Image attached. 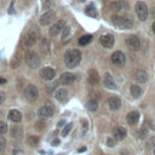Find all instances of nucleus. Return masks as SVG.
<instances>
[{"mask_svg": "<svg viewBox=\"0 0 155 155\" xmlns=\"http://www.w3.org/2000/svg\"><path fill=\"white\" fill-rule=\"evenodd\" d=\"M54 18H56V13L53 11H47L40 17V24L41 25H48V24L53 23Z\"/></svg>", "mask_w": 155, "mask_h": 155, "instance_id": "obj_11", "label": "nucleus"}, {"mask_svg": "<svg viewBox=\"0 0 155 155\" xmlns=\"http://www.w3.org/2000/svg\"><path fill=\"white\" fill-rule=\"evenodd\" d=\"M5 82H6V79H5V78H1V76H0V84H5Z\"/></svg>", "mask_w": 155, "mask_h": 155, "instance_id": "obj_43", "label": "nucleus"}, {"mask_svg": "<svg viewBox=\"0 0 155 155\" xmlns=\"http://www.w3.org/2000/svg\"><path fill=\"white\" fill-rule=\"evenodd\" d=\"M85 13H86L87 16H90V17H96V16H97V11H96L94 5H93V4L87 5L86 8H85Z\"/></svg>", "mask_w": 155, "mask_h": 155, "instance_id": "obj_27", "label": "nucleus"}, {"mask_svg": "<svg viewBox=\"0 0 155 155\" xmlns=\"http://www.w3.org/2000/svg\"><path fill=\"white\" fill-rule=\"evenodd\" d=\"M6 131H7V124L4 121H0V136L4 134Z\"/></svg>", "mask_w": 155, "mask_h": 155, "instance_id": "obj_34", "label": "nucleus"}, {"mask_svg": "<svg viewBox=\"0 0 155 155\" xmlns=\"http://www.w3.org/2000/svg\"><path fill=\"white\" fill-rule=\"evenodd\" d=\"M93 38H92V35L91 34H86V35H82L80 39H79V44L80 45H87L88 42H91V40H92Z\"/></svg>", "mask_w": 155, "mask_h": 155, "instance_id": "obj_30", "label": "nucleus"}, {"mask_svg": "<svg viewBox=\"0 0 155 155\" xmlns=\"http://www.w3.org/2000/svg\"><path fill=\"white\" fill-rule=\"evenodd\" d=\"M154 155H155V150H154Z\"/></svg>", "mask_w": 155, "mask_h": 155, "instance_id": "obj_47", "label": "nucleus"}, {"mask_svg": "<svg viewBox=\"0 0 155 155\" xmlns=\"http://www.w3.org/2000/svg\"><path fill=\"white\" fill-rule=\"evenodd\" d=\"M62 125H64V121H59V122H58V126H59V127H61Z\"/></svg>", "mask_w": 155, "mask_h": 155, "instance_id": "obj_46", "label": "nucleus"}, {"mask_svg": "<svg viewBox=\"0 0 155 155\" xmlns=\"http://www.w3.org/2000/svg\"><path fill=\"white\" fill-rule=\"evenodd\" d=\"M11 137L15 139H21L23 137V128L21 126H13L11 128Z\"/></svg>", "mask_w": 155, "mask_h": 155, "instance_id": "obj_24", "label": "nucleus"}, {"mask_svg": "<svg viewBox=\"0 0 155 155\" xmlns=\"http://www.w3.org/2000/svg\"><path fill=\"white\" fill-rule=\"evenodd\" d=\"M88 82H90L91 85H97V84L99 82V75H98L97 70L91 69V70L88 71Z\"/></svg>", "mask_w": 155, "mask_h": 155, "instance_id": "obj_21", "label": "nucleus"}, {"mask_svg": "<svg viewBox=\"0 0 155 155\" xmlns=\"http://www.w3.org/2000/svg\"><path fill=\"white\" fill-rule=\"evenodd\" d=\"M128 8V4L126 0H116V1H113L110 4V10L114 11V12H119V11H124V10H127Z\"/></svg>", "mask_w": 155, "mask_h": 155, "instance_id": "obj_9", "label": "nucleus"}, {"mask_svg": "<svg viewBox=\"0 0 155 155\" xmlns=\"http://www.w3.org/2000/svg\"><path fill=\"white\" fill-rule=\"evenodd\" d=\"M38 115H39V117L42 119V120L51 117V116L53 115V108H52V105H51V104H46V105L41 107V108L39 109V111H38Z\"/></svg>", "mask_w": 155, "mask_h": 155, "instance_id": "obj_8", "label": "nucleus"}, {"mask_svg": "<svg viewBox=\"0 0 155 155\" xmlns=\"http://www.w3.org/2000/svg\"><path fill=\"white\" fill-rule=\"evenodd\" d=\"M150 128L155 131V120H153V121H150Z\"/></svg>", "mask_w": 155, "mask_h": 155, "instance_id": "obj_41", "label": "nucleus"}, {"mask_svg": "<svg viewBox=\"0 0 155 155\" xmlns=\"http://www.w3.org/2000/svg\"><path fill=\"white\" fill-rule=\"evenodd\" d=\"M51 5H52V1H51V0H44V1H42V6H44L45 10H50Z\"/></svg>", "mask_w": 155, "mask_h": 155, "instance_id": "obj_36", "label": "nucleus"}, {"mask_svg": "<svg viewBox=\"0 0 155 155\" xmlns=\"http://www.w3.org/2000/svg\"><path fill=\"white\" fill-rule=\"evenodd\" d=\"M111 22L114 23L115 27L120 28V29H131L133 25V22L130 17L127 16H113L111 17Z\"/></svg>", "mask_w": 155, "mask_h": 155, "instance_id": "obj_2", "label": "nucleus"}, {"mask_svg": "<svg viewBox=\"0 0 155 155\" xmlns=\"http://www.w3.org/2000/svg\"><path fill=\"white\" fill-rule=\"evenodd\" d=\"M151 29H153V31H154V34H155V22L153 23V25H151Z\"/></svg>", "mask_w": 155, "mask_h": 155, "instance_id": "obj_45", "label": "nucleus"}, {"mask_svg": "<svg viewBox=\"0 0 155 155\" xmlns=\"http://www.w3.org/2000/svg\"><path fill=\"white\" fill-rule=\"evenodd\" d=\"M134 10H136V13H137L139 21L144 22L148 17V6H147V4L143 2V1H138L134 5Z\"/></svg>", "mask_w": 155, "mask_h": 155, "instance_id": "obj_5", "label": "nucleus"}, {"mask_svg": "<svg viewBox=\"0 0 155 155\" xmlns=\"http://www.w3.org/2000/svg\"><path fill=\"white\" fill-rule=\"evenodd\" d=\"M54 97H56V99L59 101V102H65V101L68 99V91H67L65 88H59V90L56 91Z\"/></svg>", "mask_w": 155, "mask_h": 155, "instance_id": "obj_20", "label": "nucleus"}, {"mask_svg": "<svg viewBox=\"0 0 155 155\" xmlns=\"http://www.w3.org/2000/svg\"><path fill=\"white\" fill-rule=\"evenodd\" d=\"M48 87V92H52L56 87H57V82H53V85H50V86H47Z\"/></svg>", "mask_w": 155, "mask_h": 155, "instance_id": "obj_39", "label": "nucleus"}, {"mask_svg": "<svg viewBox=\"0 0 155 155\" xmlns=\"http://www.w3.org/2000/svg\"><path fill=\"white\" fill-rule=\"evenodd\" d=\"M5 147H6V140H5V138L0 137V153H2L5 150Z\"/></svg>", "mask_w": 155, "mask_h": 155, "instance_id": "obj_37", "label": "nucleus"}, {"mask_svg": "<svg viewBox=\"0 0 155 155\" xmlns=\"http://www.w3.org/2000/svg\"><path fill=\"white\" fill-rule=\"evenodd\" d=\"M113 137L116 140H122L126 137V130L124 127H115L113 130Z\"/></svg>", "mask_w": 155, "mask_h": 155, "instance_id": "obj_18", "label": "nucleus"}, {"mask_svg": "<svg viewBox=\"0 0 155 155\" xmlns=\"http://www.w3.org/2000/svg\"><path fill=\"white\" fill-rule=\"evenodd\" d=\"M103 85H104V87H107L109 90H115L116 88L115 80L111 76V74H109V73H105V75L103 78Z\"/></svg>", "mask_w": 155, "mask_h": 155, "instance_id": "obj_15", "label": "nucleus"}, {"mask_svg": "<svg viewBox=\"0 0 155 155\" xmlns=\"http://www.w3.org/2000/svg\"><path fill=\"white\" fill-rule=\"evenodd\" d=\"M137 136H138V138H139V139H144V138L148 136V131H147V128L142 127L140 130H138V132H137Z\"/></svg>", "mask_w": 155, "mask_h": 155, "instance_id": "obj_32", "label": "nucleus"}, {"mask_svg": "<svg viewBox=\"0 0 155 155\" xmlns=\"http://www.w3.org/2000/svg\"><path fill=\"white\" fill-rule=\"evenodd\" d=\"M27 143H28L30 147H36V145L39 144V137L30 134V136H28V138H27Z\"/></svg>", "mask_w": 155, "mask_h": 155, "instance_id": "obj_29", "label": "nucleus"}, {"mask_svg": "<svg viewBox=\"0 0 155 155\" xmlns=\"http://www.w3.org/2000/svg\"><path fill=\"white\" fill-rule=\"evenodd\" d=\"M138 120H139L138 111H130L127 114V116H126V121H127L128 125H134V124L138 122Z\"/></svg>", "mask_w": 155, "mask_h": 155, "instance_id": "obj_19", "label": "nucleus"}, {"mask_svg": "<svg viewBox=\"0 0 155 155\" xmlns=\"http://www.w3.org/2000/svg\"><path fill=\"white\" fill-rule=\"evenodd\" d=\"M81 61V53L78 50H68L64 54V63L68 68H75Z\"/></svg>", "mask_w": 155, "mask_h": 155, "instance_id": "obj_1", "label": "nucleus"}, {"mask_svg": "<svg viewBox=\"0 0 155 155\" xmlns=\"http://www.w3.org/2000/svg\"><path fill=\"white\" fill-rule=\"evenodd\" d=\"M62 40L63 41H68L70 38H71V28L70 27H64L63 29H62Z\"/></svg>", "mask_w": 155, "mask_h": 155, "instance_id": "obj_25", "label": "nucleus"}, {"mask_svg": "<svg viewBox=\"0 0 155 155\" xmlns=\"http://www.w3.org/2000/svg\"><path fill=\"white\" fill-rule=\"evenodd\" d=\"M59 143V140L58 139H54V140H52V145H56V144H58Z\"/></svg>", "mask_w": 155, "mask_h": 155, "instance_id": "obj_44", "label": "nucleus"}, {"mask_svg": "<svg viewBox=\"0 0 155 155\" xmlns=\"http://www.w3.org/2000/svg\"><path fill=\"white\" fill-rule=\"evenodd\" d=\"M64 27H65V22H64V21H59L58 23L53 24V25L50 28V30H48L50 36H57V35L62 31V29H63Z\"/></svg>", "mask_w": 155, "mask_h": 155, "instance_id": "obj_14", "label": "nucleus"}, {"mask_svg": "<svg viewBox=\"0 0 155 155\" xmlns=\"http://www.w3.org/2000/svg\"><path fill=\"white\" fill-rule=\"evenodd\" d=\"M24 58H25L27 64H28L30 68H38V67L40 65L41 59H40L39 54H38L35 51H28V52L25 53Z\"/></svg>", "mask_w": 155, "mask_h": 155, "instance_id": "obj_4", "label": "nucleus"}, {"mask_svg": "<svg viewBox=\"0 0 155 155\" xmlns=\"http://www.w3.org/2000/svg\"><path fill=\"white\" fill-rule=\"evenodd\" d=\"M39 74H40L41 79H44V80H52L56 76V70L51 67H45L40 70Z\"/></svg>", "mask_w": 155, "mask_h": 155, "instance_id": "obj_13", "label": "nucleus"}, {"mask_svg": "<svg viewBox=\"0 0 155 155\" xmlns=\"http://www.w3.org/2000/svg\"><path fill=\"white\" fill-rule=\"evenodd\" d=\"M24 97L27 101L29 102H34L38 99L39 97V91H38V87L35 85H31L29 84L25 88H24Z\"/></svg>", "mask_w": 155, "mask_h": 155, "instance_id": "obj_6", "label": "nucleus"}, {"mask_svg": "<svg viewBox=\"0 0 155 155\" xmlns=\"http://www.w3.org/2000/svg\"><path fill=\"white\" fill-rule=\"evenodd\" d=\"M108 104H109V108L111 110H117L121 107V99L116 96H113L108 99Z\"/></svg>", "mask_w": 155, "mask_h": 155, "instance_id": "obj_17", "label": "nucleus"}, {"mask_svg": "<svg viewBox=\"0 0 155 155\" xmlns=\"http://www.w3.org/2000/svg\"><path fill=\"white\" fill-rule=\"evenodd\" d=\"M35 126H36V130L41 131V130L45 128V122H42V121H38V122L35 124Z\"/></svg>", "mask_w": 155, "mask_h": 155, "instance_id": "obj_38", "label": "nucleus"}, {"mask_svg": "<svg viewBox=\"0 0 155 155\" xmlns=\"http://www.w3.org/2000/svg\"><path fill=\"white\" fill-rule=\"evenodd\" d=\"M111 62H113L116 67H122V65H125L126 58H125L124 52H121V51H115V52L111 54Z\"/></svg>", "mask_w": 155, "mask_h": 155, "instance_id": "obj_7", "label": "nucleus"}, {"mask_svg": "<svg viewBox=\"0 0 155 155\" xmlns=\"http://www.w3.org/2000/svg\"><path fill=\"white\" fill-rule=\"evenodd\" d=\"M115 143H116V139L113 137V138H108L107 139V145L108 147H110V148H113V147H115Z\"/></svg>", "mask_w": 155, "mask_h": 155, "instance_id": "obj_35", "label": "nucleus"}, {"mask_svg": "<svg viewBox=\"0 0 155 155\" xmlns=\"http://www.w3.org/2000/svg\"><path fill=\"white\" fill-rule=\"evenodd\" d=\"M126 45H127L131 50L137 51V50H139V47H140V40L138 39L137 35H130V36L126 39Z\"/></svg>", "mask_w": 155, "mask_h": 155, "instance_id": "obj_10", "label": "nucleus"}, {"mask_svg": "<svg viewBox=\"0 0 155 155\" xmlns=\"http://www.w3.org/2000/svg\"><path fill=\"white\" fill-rule=\"evenodd\" d=\"M40 47H41V50H42L44 52H48V50H50V42H48V40H47L46 38L41 39Z\"/></svg>", "mask_w": 155, "mask_h": 155, "instance_id": "obj_31", "label": "nucleus"}, {"mask_svg": "<svg viewBox=\"0 0 155 155\" xmlns=\"http://www.w3.org/2000/svg\"><path fill=\"white\" fill-rule=\"evenodd\" d=\"M99 41L102 44V46H104L105 48H111L114 46V42H115V39L111 34H103L101 38H99Z\"/></svg>", "mask_w": 155, "mask_h": 155, "instance_id": "obj_12", "label": "nucleus"}, {"mask_svg": "<svg viewBox=\"0 0 155 155\" xmlns=\"http://www.w3.org/2000/svg\"><path fill=\"white\" fill-rule=\"evenodd\" d=\"M59 81L62 85H71L75 81V76L71 73H63L59 78Z\"/></svg>", "mask_w": 155, "mask_h": 155, "instance_id": "obj_16", "label": "nucleus"}, {"mask_svg": "<svg viewBox=\"0 0 155 155\" xmlns=\"http://www.w3.org/2000/svg\"><path fill=\"white\" fill-rule=\"evenodd\" d=\"M71 128H73V124H68V125H65L64 128H63V131H62V136H63V137L68 136V133L71 131Z\"/></svg>", "mask_w": 155, "mask_h": 155, "instance_id": "obj_33", "label": "nucleus"}, {"mask_svg": "<svg viewBox=\"0 0 155 155\" xmlns=\"http://www.w3.org/2000/svg\"><path fill=\"white\" fill-rule=\"evenodd\" d=\"M5 98H6V94H5L4 92H0V104H2V103H4Z\"/></svg>", "mask_w": 155, "mask_h": 155, "instance_id": "obj_40", "label": "nucleus"}, {"mask_svg": "<svg viewBox=\"0 0 155 155\" xmlns=\"http://www.w3.org/2000/svg\"><path fill=\"white\" fill-rule=\"evenodd\" d=\"M8 119L13 122H21L22 121V114L18 110L12 109V110L8 111Z\"/></svg>", "mask_w": 155, "mask_h": 155, "instance_id": "obj_22", "label": "nucleus"}, {"mask_svg": "<svg viewBox=\"0 0 155 155\" xmlns=\"http://www.w3.org/2000/svg\"><path fill=\"white\" fill-rule=\"evenodd\" d=\"M153 144H155V138H154L153 140H150V142L148 143V145H150V147H153Z\"/></svg>", "mask_w": 155, "mask_h": 155, "instance_id": "obj_42", "label": "nucleus"}, {"mask_svg": "<svg viewBox=\"0 0 155 155\" xmlns=\"http://www.w3.org/2000/svg\"><path fill=\"white\" fill-rule=\"evenodd\" d=\"M86 108H87V110H90V111H96V110L98 109V103H97V101H96V99H90V101L86 103Z\"/></svg>", "mask_w": 155, "mask_h": 155, "instance_id": "obj_28", "label": "nucleus"}, {"mask_svg": "<svg viewBox=\"0 0 155 155\" xmlns=\"http://www.w3.org/2000/svg\"><path fill=\"white\" fill-rule=\"evenodd\" d=\"M39 34H40V33H39L38 27H31V28L29 29L27 36L24 38V46H27V47L33 46V45L35 44L36 39H39Z\"/></svg>", "mask_w": 155, "mask_h": 155, "instance_id": "obj_3", "label": "nucleus"}, {"mask_svg": "<svg viewBox=\"0 0 155 155\" xmlns=\"http://www.w3.org/2000/svg\"><path fill=\"white\" fill-rule=\"evenodd\" d=\"M134 78H136V80H137L138 82H145V81L148 80V74L145 73V70L138 69V70H136V73H134Z\"/></svg>", "mask_w": 155, "mask_h": 155, "instance_id": "obj_23", "label": "nucleus"}, {"mask_svg": "<svg viewBox=\"0 0 155 155\" xmlns=\"http://www.w3.org/2000/svg\"><path fill=\"white\" fill-rule=\"evenodd\" d=\"M130 92H131V96L133 98H138L140 94H142V88L138 86V85H132L130 87Z\"/></svg>", "mask_w": 155, "mask_h": 155, "instance_id": "obj_26", "label": "nucleus"}]
</instances>
